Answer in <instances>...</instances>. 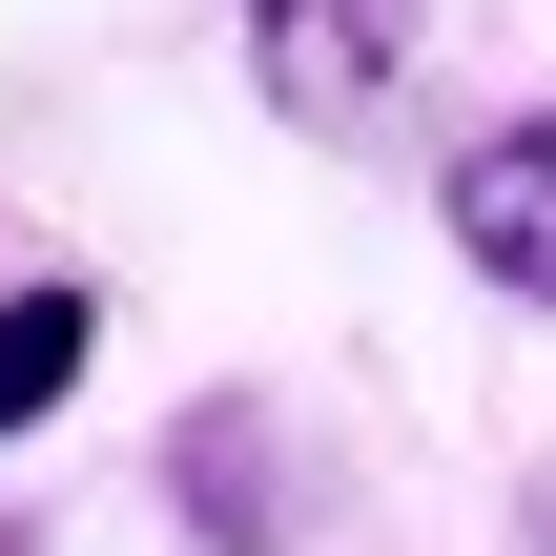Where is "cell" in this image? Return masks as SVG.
Here are the masks:
<instances>
[{"instance_id":"cell-1","label":"cell","mask_w":556,"mask_h":556,"mask_svg":"<svg viewBox=\"0 0 556 556\" xmlns=\"http://www.w3.org/2000/svg\"><path fill=\"white\" fill-rule=\"evenodd\" d=\"M227 41H248V103L289 144H392L433 0H227Z\"/></svg>"},{"instance_id":"cell-5","label":"cell","mask_w":556,"mask_h":556,"mask_svg":"<svg viewBox=\"0 0 556 556\" xmlns=\"http://www.w3.org/2000/svg\"><path fill=\"white\" fill-rule=\"evenodd\" d=\"M0 556H41V536H0Z\"/></svg>"},{"instance_id":"cell-2","label":"cell","mask_w":556,"mask_h":556,"mask_svg":"<svg viewBox=\"0 0 556 556\" xmlns=\"http://www.w3.org/2000/svg\"><path fill=\"white\" fill-rule=\"evenodd\" d=\"M433 227H454V268H475V289H516V309H556V103H516V124H475V144L433 165Z\"/></svg>"},{"instance_id":"cell-3","label":"cell","mask_w":556,"mask_h":556,"mask_svg":"<svg viewBox=\"0 0 556 556\" xmlns=\"http://www.w3.org/2000/svg\"><path fill=\"white\" fill-rule=\"evenodd\" d=\"M165 495L206 516V556H289V475H268V413H248V392H206V413H186Z\"/></svg>"},{"instance_id":"cell-4","label":"cell","mask_w":556,"mask_h":556,"mask_svg":"<svg viewBox=\"0 0 556 556\" xmlns=\"http://www.w3.org/2000/svg\"><path fill=\"white\" fill-rule=\"evenodd\" d=\"M83 351H103V289H83V268H21V289H0V454L83 392Z\"/></svg>"}]
</instances>
